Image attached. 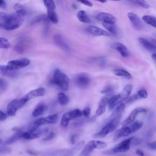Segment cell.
<instances>
[{
  "instance_id": "obj_1",
  "label": "cell",
  "mask_w": 156,
  "mask_h": 156,
  "mask_svg": "<svg viewBox=\"0 0 156 156\" xmlns=\"http://www.w3.org/2000/svg\"><path fill=\"white\" fill-rule=\"evenodd\" d=\"M23 16L15 13H0V27L5 30H13L19 28L23 23Z\"/></svg>"
},
{
  "instance_id": "obj_2",
  "label": "cell",
  "mask_w": 156,
  "mask_h": 156,
  "mask_svg": "<svg viewBox=\"0 0 156 156\" xmlns=\"http://www.w3.org/2000/svg\"><path fill=\"white\" fill-rule=\"evenodd\" d=\"M51 82L62 90L66 91L68 89L69 79L67 76L58 69L55 70Z\"/></svg>"
},
{
  "instance_id": "obj_3",
  "label": "cell",
  "mask_w": 156,
  "mask_h": 156,
  "mask_svg": "<svg viewBox=\"0 0 156 156\" xmlns=\"http://www.w3.org/2000/svg\"><path fill=\"white\" fill-rule=\"evenodd\" d=\"M142 126L143 122L140 121H136L130 124L124 126L117 131L116 133V138L127 136L140 129Z\"/></svg>"
},
{
  "instance_id": "obj_4",
  "label": "cell",
  "mask_w": 156,
  "mask_h": 156,
  "mask_svg": "<svg viewBox=\"0 0 156 156\" xmlns=\"http://www.w3.org/2000/svg\"><path fill=\"white\" fill-rule=\"evenodd\" d=\"M121 116L116 117L113 119H110V121L101 129L100 131L97 132L93 135L94 138H104L110 132L113 131L117 127L120 119Z\"/></svg>"
},
{
  "instance_id": "obj_5",
  "label": "cell",
  "mask_w": 156,
  "mask_h": 156,
  "mask_svg": "<svg viewBox=\"0 0 156 156\" xmlns=\"http://www.w3.org/2000/svg\"><path fill=\"white\" fill-rule=\"evenodd\" d=\"M107 144L102 141L91 140L83 148L79 156H89L91 152L95 149H104L106 147Z\"/></svg>"
},
{
  "instance_id": "obj_6",
  "label": "cell",
  "mask_w": 156,
  "mask_h": 156,
  "mask_svg": "<svg viewBox=\"0 0 156 156\" xmlns=\"http://www.w3.org/2000/svg\"><path fill=\"white\" fill-rule=\"evenodd\" d=\"M27 100L24 96L20 99H14L10 101L7 107V113L10 116H15L17 110L21 108L26 102Z\"/></svg>"
},
{
  "instance_id": "obj_7",
  "label": "cell",
  "mask_w": 156,
  "mask_h": 156,
  "mask_svg": "<svg viewBox=\"0 0 156 156\" xmlns=\"http://www.w3.org/2000/svg\"><path fill=\"white\" fill-rule=\"evenodd\" d=\"M30 60L27 58H23L21 59L13 60L8 62L6 66L11 71H16L17 69L24 68L29 65Z\"/></svg>"
},
{
  "instance_id": "obj_8",
  "label": "cell",
  "mask_w": 156,
  "mask_h": 156,
  "mask_svg": "<svg viewBox=\"0 0 156 156\" xmlns=\"http://www.w3.org/2000/svg\"><path fill=\"white\" fill-rule=\"evenodd\" d=\"M47 9V17L49 21L54 23H57L58 18L55 12V4L54 1L46 0L43 1Z\"/></svg>"
},
{
  "instance_id": "obj_9",
  "label": "cell",
  "mask_w": 156,
  "mask_h": 156,
  "mask_svg": "<svg viewBox=\"0 0 156 156\" xmlns=\"http://www.w3.org/2000/svg\"><path fill=\"white\" fill-rule=\"evenodd\" d=\"M90 76L84 73L77 74L74 77V82L76 85L81 88H85L88 87L90 83Z\"/></svg>"
},
{
  "instance_id": "obj_10",
  "label": "cell",
  "mask_w": 156,
  "mask_h": 156,
  "mask_svg": "<svg viewBox=\"0 0 156 156\" xmlns=\"http://www.w3.org/2000/svg\"><path fill=\"white\" fill-rule=\"evenodd\" d=\"M58 120V115L57 114H52L49 115L44 118H41L36 121H34L33 126L36 127L38 128L39 127L46 125V124H55L57 122Z\"/></svg>"
},
{
  "instance_id": "obj_11",
  "label": "cell",
  "mask_w": 156,
  "mask_h": 156,
  "mask_svg": "<svg viewBox=\"0 0 156 156\" xmlns=\"http://www.w3.org/2000/svg\"><path fill=\"white\" fill-rule=\"evenodd\" d=\"M133 138H129L126 140H123L122 141L120 142L118 144H116L111 151L110 154H115V153H119V152H124L127 151L130 146L132 144V140Z\"/></svg>"
},
{
  "instance_id": "obj_12",
  "label": "cell",
  "mask_w": 156,
  "mask_h": 156,
  "mask_svg": "<svg viewBox=\"0 0 156 156\" xmlns=\"http://www.w3.org/2000/svg\"><path fill=\"white\" fill-rule=\"evenodd\" d=\"M147 110L146 108H143V107H138L135 108L133 111H132V112L129 115V116L127 117V118L124 121V122H122V124L124 126L126 125H129L132 124V122H134L136 116L140 114V113H146Z\"/></svg>"
},
{
  "instance_id": "obj_13",
  "label": "cell",
  "mask_w": 156,
  "mask_h": 156,
  "mask_svg": "<svg viewBox=\"0 0 156 156\" xmlns=\"http://www.w3.org/2000/svg\"><path fill=\"white\" fill-rule=\"evenodd\" d=\"M138 40L141 46L147 51H153L156 50V40L154 38L146 39L140 37L138 38Z\"/></svg>"
},
{
  "instance_id": "obj_14",
  "label": "cell",
  "mask_w": 156,
  "mask_h": 156,
  "mask_svg": "<svg viewBox=\"0 0 156 156\" xmlns=\"http://www.w3.org/2000/svg\"><path fill=\"white\" fill-rule=\"evenodd\" d=\"M127 16L132 24L133 27L136 30H141L143 27V23L140 17L133 12H129L127 13Z\"/></svg>"
},
{
  "instance_id": "obj_15",
  "label": "cell",
  "mask_w": 156,
  "mask_h": 156,
  "mask_svg": "<svg viewBox=\"0 0 156 156\" xmlns=\"http://www.w3.org/2000/svg\"><path fill=\"white\" fill-rule=\"evenodd\" d=\"M54 40L55 44L63 50L68 52L71 51V48L69 47V44L66 42V41L60 34H55L54 36Z\"/></svg>"
},
{
  "instance_id": "obj_16",
  "label": "cell",
  "mask_w": 156,
  "mask_h": 156,
  "mask_svg": "<svg viewBox=\"0 0 156 156\" xmlns=\"http://www.w3.org/2000/svg\"><path fill=\"white\" fill-rule=\"evenodd\" d=\"M109 99L110 98L108 96H104L101 99V101L99 102L98 108H97L95 113V116H99L105 112L106 107L108 105Z\"/></svg>"
},
{
  "instance_id": "obj_17",
  "label": "cell",
  "mask_w": 156,
  "mask_h": 156,
  "mask_svg": "<svg viewBox=\"0 0 156 156\" xmlns=\"http://www.w3.org/2000/svg\"><path fill=\"white\" fill-rule=\"evenodd\" d=\"M96 18L99 21H101L102 22H108V23H116L115 17L112 14L109 13H106V12L99 13L96 16Z\"/></svg>"
},
{
  "instance_id": "obj_18",
  "label": "cell",
  "mask_w": 156,
  "mask_h": 156,
  "mask_svg": "<svg viewBox=\"0 0 156 156\" xmlns=\"http://www.w3.org/2000/svg\"><path fill=\"white\" fill-rule=\"evenodd\" d=\"M88 31L94 36H109L110 33H108L107 30H105L100 27L94 26H91L88 27Z\"/></svg>"
},
{
  "instance_id": "obj_19",
  "label": "cell",
  "mask_w": 156,
  "mask_h": 156,
  "mask_svg": "<svg viewBox=\"0 0 156 156\" xmlns=\"http://www.w3.org/2000/svg\"><path fill=\"white\" fill-rule=\"evenodd\" d=\"M113 48L119 52L120 55L124 58H127L130 55V52L127 47L121 43H116L113 44Z\"/></svg>"
},
{
  "instance_id": "obj_20",
  "label": "cell",
  "mask_w": 156,
  "mask_h": 156,
  "mask_svg": "<svg viewBox=\"0 0 156 156\" xmlns=\"http://www.w3.org/2000/svg\"><path fill=\"white\" fill-rule=\"evenodd\" d=\"M44 93L45 90L43 88H39L29 91L26 96H24V97L28 101L37 97L43 96L44 94Z\"/></svg>"
},
{
  "instance_id": "obj_21",
  "label": "cell",
  "mask_w": 156,
  "mask_h": 156,
  "mask_svg": "<svg viewBox=\"0 0 156 156\" xmlns=\"http://www.w3.org/2000/svg\"><path fill=\"white\" fill-rule=\"evenodd\" d=\"M132 85H127L124 88L122 91L119 94H118V96L121 103L122 101H124V100L127 99L129 98L132 91Z\"/></svg>"
},
{
  "instance_id": "obj_22",
  "label": "cell",
  "mask_w": 156,
  "mask_h": 156,
  "mask_svg": "<svg viewBox=\"0 0 156 156\" xmlns=\"http://www.w3.org/2000/svg\"><path fill=\"white\" fill-rule=\"evenodd\" d=\"M121 102L119 100L118 94L117 95H115L112 97H111L108 102V108L109 110H112L113 109L115 108V107H116V105H118L119 104H120Z\"/></svg>"
},
{
  "instance_id": "obj_23",
  "label": "cell",
  "mask_w": 156,
  "mask_h": 156,
  "mask_svg": "<svg viewBox=\"0 0 156 156\" xmlns=\"http://www.w3.org/2000/svg\"><path fill=\"white\" fill-rule=\"evenodd\" d=\"M113 73L118 77H124L127 79H131L132 78V76L129 72L122 68H116L113 69Z\"/></svg>"
},
{
  "instance_id": "obj_24",
  "label": "cell",
  "mask_w": 156,
  "mask_h": 156,
  "mask_svg": "<svg viewBox=\"0 0 156 156\" xmlns=\"http://www.w3.org/2000/svg\"><path fill=\"white\" fill-rule=\"evenodd\" d=\"M0 72L1 74L3 76H7L9 77H15L17 75V73L15 71L9 70L6 65H1L0 66Z\"/></svg>"
},
{
  "instance_id": "obj_25",
  "label": "cell",
  "mask_w": 156,
  "mask_h": 156,
  "mask_svg": "<svg viewBox=\"0 0 156 156\" xmlns=\"http://www.w3.org/2000/svg\"><path fill=\"white\" fill-rule=\"evenodd\" d=\"M102 26L104 27L107 29L108 33L115 35L117 33V29L115 25V23H108V22H102Z\"/></svg>"
},
{
  "instance_id": "obj_26",
  "label": "cell",
  "mask_w": 156,
  "mask_h": 156,
  "mask_svg": "<svg viewBox=\"0 0 156 156\" xmlns=\"http://www.w3.org/2000/svg\"><path fill=\"white\" fill-rule=\"evenodd\" d=\"M46 108V107L45 104L43 102H40V104H38L37 105V107L34 110V111L32 112V116L37 117V116H40L41 115H42L43 113Z\"/></svg>"
},
{
  "instance_id": "obj_27",
  "label": "cell",
  "mask_w": 156,
  "mask_h": 156,
  "mask_svg": "<svg viewBox=\"0 0 156 156\" xmlns=\"http://www.w3.org/2000/svg\"><path fill=\"white\" fill-rule=\"evenodd\" d=\"M124 108H125V104L124 103H121L120 104H119L116 107V108L115 109L113 112L112 113V115H110V119H113V118L119 116H121V114L123 112Z\"/></svg>"
},
{
  "instance_id": "obj_28",
  "label": "cell",
  "mask_w": 156,
  "mask_h": 156,
  "mask_svg": "<svg viewBox=\"0 0 156 156\" xmlns=\"http://www.w3.org/2000/svg\"><path fill=\"white\" fill-rule=\"evenodd\" d=\"M77 18L80 22L83 23H89L91 22L90 17L84 10H79L77 13Z\"/></svg>"
},
{
  "instance_id": "obj_29",
  "label": "cell",
  "mask_w": 156,
  "mask_h": 156,
  "mask_svg": "<svg viewBox=\"0 0 156 156\" xmlns=\"http://www.w3.org/2000/svg\"><path fill=\"white\" fill-rule=\"evenodd\" d=\"M22 132L23 131L16 132V133H15L14 135L11 136L10 138L7 139L4 141V144L5 145L11 144L15 143V141H16L18 140H19L20 138H22Z\"/></svg>"
},
{
  "instance_id": "obj_30",
  "label": "cell",
  "mask_w": 156,
  "mask_h": 156,
  "mask_svg": "<svg viewBox=\"0 0 156 156\" xmlns=\"http://www.w3.org/2000/svg\"><path fill=\"white\" fill-rule=\"evenodd\" d=\"M13 8L15 10L16 13L22 16H24L27 14V9L21 4H15L13 6Z\"/></svg>"
},
{
  "instance_id": "obj_31",
  "label": "cell",
  "mask_w": 156,
  "mask_h": 156,
  "mask_svg": "<svg viewBox=\"0 0 156 156\" xmlns=\"http://www.w3.org/2000/svg\"><path fill=\"white\" fill-rule=\"evenodd\" d=\"M65 114L68 116V118L69 119V120L79 118L83 115L82 111H81L79 109H75V110H71L69 112L65 113Z\"/></svg>"
},
{
  "instance_id": "obj_32",
  "label": "cell",
  "mask_w": 156,
  "mask_h": 156,
  "mask_svg": "<svg viewBox=\"0 0 156 156\" xmlns=\"http://www.w3.org/2000/svg\"><path fill=\"white\" fill-rule=\"evenodd\" d=\"M142 20L146 24L156 28V17L151 15H144Z\"/></svg>"
},
{
  "instance_id": "obj_33",
  "label": "cell",
  "mask_w": 156,
  "mask_h": 156,
  "mask_svg": "<svg viewBox=\"0 0 156 156\" xmlns=\"http://www.w3.org/2000/svg\"><path fill=\"white\" fill-rule=\"evenodd\" d=\"M58 101L60 105H65L69 102V98L68 96L63 93H59L57 95Z\"/></svg>"
},
{
  "instance_id": "obj_34",
  "label": "cell",
  "mask_w": 156,
  "mask_h": 156,
  "mask_svg": "<svg viewBox=\"0 0 156 156\" xmlns=\"http://www.w3.org/2000/svg\"><path fill=\"white\" fill-rule=\"evenodd\" d=\"M132 3H134L136 4L144 9H149L150 8V5L146 1H143V0H136V1H130Z\"/></svg>"
},
{
  "instance_id": "obj_35",
  "label": "cell",
  "mask_w": 156,
  "mask_h": 156,
  "mask_svg": "<svg viewBox=\"0 0 156 156\" xmlns=\"http://www.w3.org/2000/svg\"><path fill=\"white\" fill-rule=\"evenodd\" d=\"M10 47V43L7 39L4 37L0 38V48L2 49H8Z\"/></svg>"
},
{
  "instance_id": "obj_36",
  "label": "cell",
  "mask_w": 156,
  "mask_h": 156,
  "mask_svg": "<svg viewBox=\"0 0 156 156\" xmlns=\"http://www.w3.org/2000/svg\"><path fill=\"white\" fill-rule=\"evenodd\" d=\"M136 95L138 98V99H146L148 96V94L146 90L144 89H141L137 93Z\"/></svg>"
},
{
  "instance_id": "obj_37",
  "label": "cell",
  "mask_w": 156,
  "mask_h": 156,
  "mask_svg": "<svg viewBox=\"0 0 156 156\" xmlns=\"http://www.w3.org/2000/svg\"><path fill=\"white\" fill-rule=\"evenodd\" d=\"M69 119L68 118V116L66 115V114H63V115L61 119V121H60V125L63 127H66L68 126L69 122Z\"/></svg>"
},
{
  "instance_id": "obj_38",
  "label": "cell",
  "mask_w": 156,
  "mask_h": 156,
  "mask_svg": "<svg viewBox=\"0 0 156 156\" xmlns=\"http://www.w3.org/2000/svg\"><path fill=\"white\" fill-rule=\"evenodd\" d=\"M7 87V82L2 78H1L0 79V91H1V92H2L3 91H4L6 89Z\"/></svg>"
},
{
  "instance_id": "obj_39",
  "label": "cell",
  "mask_w": 156,
  "mask_h": 156,
  "mask_svg": "<svg viewBox=\"0 0 156 156\" xmlns=\"http://www.w3.org/2000/svg\"><path fill=\"white\" fill-rule=\"evenodd\" d=\"M82 113H83V116L87 118H88L90 115L91 113V109L89 107H86L84 108V109L82 111Z\"/></svg>"
},
{
  "instance_id": "obj_40",
  "label": "cell",
  "mask_w": 156,
  "mask_h": 156,
  "mask_svg": "<svg viewBox=\"0 0 156 156\" xmlns=\"http://www.w3.org/2000/svg\"><path fill=\"white\" fill-rule=\"evenodd\" d=\"M113 92V88L112 87H108L105 88H104L103 90L101 91V93L102 94H111Z\"/></svg>"
},
{
  "instance_id": "obj_41",
  "label": "cell",
  "mask_w": 156,
  "mask_h": 156,
  "mask_svg": "<svg viewBox=\"0 0 156 156\" xmlns=\"http://www.w3.org/2000/svg\"><path fill=\"white\" fill-rule=\"evenodd\" d=\"M7 118V115L2 111H0V121H3Z\"/></svg>"
},
{
  "instance_id": "obj_42",
  "label": "cell",
  "mask_w": 156,
  "mask_h": 156,
  "mask_svg": "<svg viewBox=\"0 0 156 156\" xmlns=\"http://www.w3.org/2000/svg\"><path fill=\"white\" fill-rule=\"evenodd\" d=\"M79 2L81 4H84L87 6H88V7H92V5H93L92 3L90 1H79Z\"/></svg>"
},
{
  "instance_id": "obj_43",
  "label": "cell",
  "mask_w": 156,
  "mask_h": 156,
  "mask_svg": "<svg viewBox=\"0 0 156 156\" xmlns=\"http://www.w3.org/2000/svg\"><path fill=\"white\" fill-rule=\"evenodd\" d=\"M149 147L151 149L156 150V141L152 142V143H149Z\"/></svg>"
},
{
  "instance_id": "obj_44",
  "label": "cell",
  "mask_w": 156,
  "mask_h": 156,
  "mask_svg": "<svg viewBox=\"0 0 156 156\" xmlns=\"http://www.w3.org/2000/svg\"><path fill=\"white\" fill-rule=\"evenodd\" d=\"M0 7L2 9H6L7 5H6V2L4 1H1Z\"/></svg>"
},
{
  "instance_id": "obj_45",
  "label": "cell",
  "mask_w": 156,
  "mask_h": 156,
  "mask_svg": "<svg viewBox=\"0 0 156 156\" xmlns=\"http://www.w3.org/2000/svg\"><path fill=\"white\" fill-rule=\"evenodd\" d=\"M54 136V134L53 133H50L44 138V140H51V139H52Z\"/></svg>"
},
{
  "instance_id": "obj_46",
  "label": "cell",
  "mask_w": 156,
  "mask_h": 156,
  "mask_svg": "<svg viewBox=\"0 0 156 156\" xmlns=\"http://www.w3.org/2000/svg\"><path fill=\"white\" fill-rule=\"evenodd\" d=\"M136 154L138 155H139V156H144V153H143L141 150H139V149L136 151Z\"/></svg>"
},
{
  "instance_id": "obj_47",
  "label": "cell",
  "mask_w": 156,
  "mask_h": 156,
  "mask_svg": "<svg viewBox=\"0 0 156 156\" xmlns=\"http://www.w3.org/2000/svg\"><path fill=\"white\" fill-rule=\"evenodd\" d=\"M152 58L156 61V53H154L152 54Z\"/></svg>"
}]
</instances>
